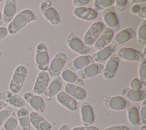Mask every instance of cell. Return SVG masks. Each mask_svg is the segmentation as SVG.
Listing matches in <instances>:
<instances>
[{
	"label": "cell",
	"instance_id": "6da1fadb",
	"mask_svg": "<svg viewBox=\"0 0 146 130\" xmlns=\"http://www.w3.org/2000/svg\"><path fill=\"white\" fill-rule=\"evenodd\" d=\"M36 17L30 9H25L20 11L9 23L7 26L8 33L14 35L18 33L26 25L35 21Z\"/></svg>",
	"mask_w": 146,
	"mask_h": 130
},
{
	"label": "cell",
	"instance_id": "7a4b0ae2",
	"mask_svg": "<svg viewBox=\"0 0 146 130\" xmlns=\"http://www.w3.org/2000/svg\"><path fill=\"white\" fill-rule=\"evenodd\" d=\"M28 70L26 66L19 65L16 67L9 83V89L13 93H18L22 88L27 76Z\"/></svg>",
	"mask_w": 146,
	"mask_h": 130
},
{
	"label": "cell",
	"instance_id": "3957f363",
	"mask_svg": "<svg viewBox=\"0 0 146 130\" xmlns=\"http://www.w3.org/2000/svg\"><path fill=\"white\" fill-rule=\"evenodd\" d=\"M35 66L40 71L48 70L50 60L47 45L44 42L39 43L35 49Z\"/></svg>",
	"mask_w": 146,
	"mask_h": 130
},
{
	"label": "cell",
	"instance_id": "277c9868",
	"mask_svg": "<svg viewBox=\"0 0 146 130\" xmlns=\"http://www.w3.org/2000/svg\"><path fill=\"white\" fill-rule=\"evenodd\" d=\"M105 28L106 25L102 22L96 21L93 23L88 27L83 36V43L89 47L94 45Z\"/></svg>",
	"mask_w": 146,
	"mask_h": 130
},
{
	"label": "cell",
	"instance_id": "5b68a950",
	"mask_svg": "<svg viewBox=\"0 0 146 130\" xmlns=\"http://www.w3.org/2000/svg\"><path fill=\"white\" fill-rule=\"evenodd\" d=\"M66 60L67 57L64 52H58L50 62L48 69L49 76L52 78L59 76L66 64Z\"/></svg>",
	"mask_w": 146,
	"mask_h": 130
},
{
	"label": "cell",
	"instance_id": "8992f818",
	"mask_svg": "<svg viewBox=\"0 0 146 130\" xmlns=\"http://www.w3.org/2000/svg\"><path fill=\"white\" fill-rule=\"evenodd\" d=\"M67 44L71 50L80 54L88 55L91 52V48L86 45L75 34L74 32H71L67 37Z\"/></svg>",
	"mask_w": 146,
	"mask_h": 130
},
{
	"label": "cell",
	"instance_id": "52a82bcc",
	"mask_svg": "<svg viewBox=\"0 0 146 130\" xmlns=\"http://www.w3.org/2000/svg\"><path fill=\"white\" fill-rule=\"evenodd\" d=\"M40 11L44 17L52 25H58L60 22V17L57 11L52 6L51 2L46 1L40 5Z\"/></svg>",
	"mask_w": 146,
	"mask_h": 130
},
{
	"label": "cell",
	"instance_id": "ba28073f",
	"mask_svg": "<svg viewBox=\"0 0 146 130\" xmlns=\"http://www.w3.org/2000/svg\"><path fill=\"white\" fill-rule=\"evenodd\" d=\"M104 104L107 108L114 111H123L131 106L130 101L121 96L106 97Z\"/></svg>",
	"mask_w": 146,
	"mask_h": 130
},
{
	"label": "cell",
	"instance_id": "9c48e42d",
	"mask_svg": "<svg viewBox=\"0 0 146 130\" xmlns=\"http://www.w3.org/2000/svg\"><path fill=\"white\" fill-rule=\"evenodd\" d=\"M25 102H27L36 112L43 114L46 109V104L44 100L39 95L31 92H26L23 97Z\"/></svg>",
	"mask_w": 146,
	"mask_h": 130
},
{
	"label": "cell",
	"instance_id": "30bf717a",
	"mask_svg": "<svg viewBox=\"0 0 146 130\" xmlns=\"http://www.w3.org/2000/svg\"><path fill=\"white\" fill-rule=\"evenodd\" d=\"M116 54L119 59L128 61L140 62L145 58L141 52L128 47H122L119 48Z\"/></svg>",
	"mask_w": 146,
	"mask_h": 130
},
{
	"label": "cell",
	"instance_id": "8fae6325",
	"mask_svg": "<svg viewBox=\"0 0 146 130\" xmlns=\"http://www.w3.org/2000/svg\"><path fill=\"white\" fill-rule=\"evenodd\" d=\"M119 61L120 59L116 53H113L108 59L102 73L103 76L106 80H111L114 77L119 66Z\"/></svg>",
	"mask_w": 146,
	"mask_h": 130
},
{
	"label": "cell",
	"instance_id": "7c38bea8",
	"mask_svg": "<svg viewBox=\"0 0 146 130\" xmlns=\"http://www.w3.org/2000/svg\"><path fill=\"white\" fill-rule=\"evenodd\" d=\"M104 65L99 63H92L79 70L78 76L82 80H86L103 73Z\"/></svg>",
	"mask_w": 146,
	"mask_h": 130
},
{
	"label": "cell",
	"instance_id": "4fadbf2b",
	"mask_svg": "<svg viewBox=\"0 0 146 130\" xmlns=\"http://www.w3.org/2000/svg\"><path fill=\"white\" fill-rule=\"evenodd\" d=\"M50 83V76L47 72H39L35 81L33 93L36 94H42L44 93Z\"/></svg>",
	"mask_w": 146,
	"mask_h": 130
},
{
	"label": "cell",
	"instance_id": "5bb4252c",
	"mask_svg": "<svg viewBox=\"0 0 146 130\" xmlns=\"http://www.w3.org/2000/svg\"><path fill=\"white\" fill-rule=\"evenodd\" d=\"M102 17L105 24L108 27L112 29L113 32L119 29V20L115 13V7L113 6L104 10L102 13Z\"/></svg>",
	"mask_w": 146,
	"mask_h": 130
},
{
	"label": "cell",
	"instance_id": "9a60e30c",
	"mask_svg": "<svg viewBox=\"0 0 146 130\" xmlns=\"http://www.w3.org/2000/svg\"><path fill=\"white\" fill-rule=\"evenodd\" d=\"M30 124L36 130H51V124L40 113L32 111L29 113Z\"/></svg>",
	"mask_w": 146,
	"mask_h": 130
},
{
	"label": "cell",
	"instance_id": "2e32d148",
	"mask_svg": "<svg viewBox=\"0 0 146 130\" xmlns=\"http://www.w3.org/2000/svg\"><path fill=\"white\" fill-rule=\"evenodd\" d=\"M92 63H94V60L91 55H82L70 61L67 65V68L72 72L77 71L83 69Z\"/></svg>",
	"mask_w": 146,
	"mask_h": 130
},
{
	"label": "cell",
	"instance_id": "e0dca14e",
	"mask_svg": "<svg viewBox=\"0 0 146 130\" xmlns=\"http://www.w3.org/2000/svg\"><path fill=\"white\" fill-rule=\"evenodd\" d=\"M120 95L129 101L142 102L145 100L146 91L144 89L134 90L130 88H124L121 90Z\"/></svg>",
	"mask_w": 146,
	"mask_h": 130
},
{
	"label": "cell",
	"instance_id": "ac0fdd59",
	"mask_svg": "<svg viewBox=\"0 0 146 130\" xmlns=\"http://www.w3.org/2000/svg\"><path fill=\"white\" fill-rule=\"evenodd\" d=\"M1 99L3 101L11 106L19 108L24 107L26 102L23 98L18 93H14L10 90H5L1 93Z\"/></svg>",
	"mask_w": 146,
	"mask_h": 130
},
{
	"label": "cell",
	"instance_id": "d6986e66",
	"mask_svg": "<svg viewBox=\"0 0 146 130\" xmlns=\"http://www.w3.org/2000/svg\"><path fill=\"white\" fill-rule=\"evenodd\" d=\"M136 34L133 29L131 27L124 28L113 36L111 44L115 46L120 45L132 40L136 36Z\"/></svg>",
	"mask_w": 146,
	"mask_h": 130
},
{
	"label": "cell",
	"instance_id": "ffe728a7",
	"mask_svg": "<svg viewBox=\"0 0 146 130\" xmlns=\"http://www.w3.org/2000/svg\"><path fill=\"white\" fill-rule=\"evenodd\" d=\"M56 98L59 103L71 111L78 110L79 105L78 101L64 91H60L56 95Z\"/></svg>",
	"mask_w": 146,
	"mask_h": 130
},
{
	"label": "cell",
	"instance_id": "44dd1931",
	"mask_svg": "<svg viewBox=\"0 0 146 130\" xmlns=\"http://www.w3.org/2000/svg\"><path fill=\"white\" fill-rule=\"evenodd\" d=\"M80 115L84 125H92L95 121V115L92 105L88 102H84L80 105Z\"/></svg>",
	"mask_w": 146,
	"mask_h": 130
},
{
	"label": "cell",
	"instance_id": "7402d4cb",
	"mask_svg": "<svg viewBox=\"0 0 146 130\" xmlns=\"http://www.w3.org/2000/svg\"><path fill=\"white\" fill-rule=\"evenodd\" d=\"M114 32L113 30L108 27H106L94 44L95 50L98 51L111 44Z\"/></svg>",
	"mask_w": 146,
	"mask_h": 130
},
{
	"label": "cell",
	"instance_id": "603a6c76",
	"mask_svg": "<svg viewBox=\"0 0 146 130\" xmlns=\"http://www.w3.org/2000/svg\"><path fill=\"white\" fill-rule=\"evenodd\" d=\"M116 46L111 43L104 48L97 51L92 56L94 62L102 64L108 60V59L115 53Z\"/></svg>",
	"mask_w": 146,
	"mask_h": 130
},
{
	"label": "cell",
	"instance_id": "cb8c5ba5",
	"mask_svg": "<svg viewBox=\"0 0 146 130\" xmlns=\"http://www.w3.org/2000/svg\"><path fill=\"white\" fill-rule=\"evenodd\" d=\"M73 13L77 18L87 21L95 20L98 16V12L93 8L85 6L75 7L74 9Z\"/></svg>",
	"mask_w": 146,
	"mask_h": 130
},
{
	"label": "cell",
	"instance_id": "d4e9b609",
	"mask_svg": "<svg viewBox=\"0 0 146 130\" xmlns=\"http://www.w3.org/2000/svg\"><path fill=\"white\" fill-rule=\"evenodd\" d=\"M16 3L17 2L15 0L5 1L2 14L3 23L6 24L9 23L15 17L17 10Z\"/></svg>",
	"mask_w": 146,
	"mask_h": 130
},
{
	"label": "cell",
	"instance_id": "484cf974",
	"mask_svg": "<svg viewBox=\"0 0 146 130\" xmlns=\"http://www.w3.org/2000/svg\"><path fill=\"white\" fill-rule=\"evenodd\" d=\"M64 92L76 101H82L87 96V93L84 88L71 84H67L65 85Z\"/></svg>",
	"mask_w": 146,
	"mask_h": 130
},
{
	"label": "cell",
	"instance_id": "4316f807",
	"mask_svg": "<svg viewBox=\"0 0 146 130\" xmlns=\"http://www.w3.org/2000/svg\"><path fill=\"white\" fill-rule=\"evenodd\" d=\"M63 80L60 76L53 78L52 80L49 83L44 95L48 99L52 98L60 92Z\"/></svg>",
	"mask_w": 146,
	"mask_h": 130
},
{
	"label": "cell",
	"instance_id": "83f0119b",
	"mask_svg": "<svg viewBox=\"0 0 146 130\" xmlns=\"http://www.w3.org/2000/svg\"><path fill=\"white\" fill-rule=\"evenodd\" d=\"M20 127L22 130H30L31 124L29 119V112L25 107L18 108L16 112Z\"/></svg>",
	"mask_w": 146,
	"mask_h": 130
},
{
	"label": "cell",
	"instance_id": "f1b7e54d",
	"mask_svg": "<svg viewBox=\"0 0 146 130\" xmlns=\"http://www.w3.org/2000/svg\"><path fill=\"white\" fill-rule=\"evenodd\" d=\"M63 80L67 82V84H74L78 86H81L84 85L83 80L80 79L78 75L75 74L73 72L69 69H66L63 70L60 76Z\"/></svg>",
	"mask_w": 146,
	"mask_h": 130
},
{
	"label": "cell",
	"instance_id": "f546056e",
	"mask_svg": "<svg viewBox=\"0 0 146 130\" xmlns=\"http://www.w3.org/2000/svg\"><path fill=\"white\" fill-rule=\"evenodd\" d=\"M127 117L129 124L133 126L141 125L139 112L137 108L134 105L130 106L127 109Z\"/></svg>",
	"mask_w": 146,
	"mask_h": 130
},
{
	"label": "cell",
	"instance_id": "4dcf8cb0",
	"mask_svg": "<svg viewBox=\"0 0 146 130\" xmlns=\"http://www.w3.org/2000/svg\"><path fill=\"white\" fill-rule=\"evenodd\" d=\"M114 0H95L93 4V9L96 11H103L106 9L113 6L115 4Z\"/></svg>",
	"mask_w": 146,
	"mask_h": 130
},
{
	"label": "cell",
	"instance_id": "1f68e13d",
	"mask_svg": "<svg viewBox=\"0 0 146 130\" xmlns=\"http://www.w3.org/2000/svg\"><path fill=\"white\" fill-rule=\"evenodd\" d=\"M137 42L140 45L146 44V20H143L137 30Z\"/></svg>",
	"mask_w": 146,
	"mask_h": 130
},
{
	"label": "cell",
	"instance_id": "d6a6232c",
	"mask_svg": "<svg viewBox=\"0 0 146 130\" xmlns=\"http://www.w3.org/2000/svg\"><path fill=\"white\" fill-rule=\"evenodd\" d=\"M18 125V120L15 113L11 115L5 122L1 127V130H14Z\"/></svg>",
	"mask_w": 146,
	"mask_h": 130
},
{
	"label": "cell",
	"instance_id": "836d02e7",
	"mask_svg": "<svg viewBox=\"0 0 146 130\" xmlns=\"http://www.w3.org/2000/svg\"><path fill=\"white\" fill-rule=\"evenodd\" d=\"M139 80L140 81L143 87L146 86V59L144 58L140 62L138 69Z\"/></svg>",
	"mask_w": 146,
	"mask_h": 130
},
{
	"label": "cell",
	"instance_id": "e575fe53",
	"mask_svg": "<svg viewBox=\"0 0 146 130\" xmlns=\"http://www.w3.org/2000/svg\"><path fill=\"white\" fill-rule=\"evenodd\" d=\"M13 112V109L9 106L6 107L0 111V128L2 127L5 122L11 115Z\"/></svg>",
	"mask_w": 146,
	"mask_h": 130
},
{
	"label": "cell",
	"instance_id": "d590c367",
	"mask_svg": "<svg viewBox=\"0 0 146 130\" xmlns=\"http://www.w3.org/2000/svg\"><path fill=\"white\" fill-rule=\"evenodd\" d=\"M141 124L145 125L146 124V100L142 101L141 109L139 113Z\"/></svg>",
	"mask_w": 146,
	"mask_h": 130
},
{
	"label": "cell",
	"instance_id": "8d00e7d4",
	"mask_svg": "<svg viewBox=\"0 0 146 130\" xmlns=\"http://www.w3.org/2000/svg\"><path fill=\"white\" fill-rule=\"evenodd\" d=\"M128 1L127 0H116L115 1V10L116 9V10L118 12L121 13L123 12L125 7H126V5L127 4Z\"/></svg>",
	"mask_w": 146,
	"mask_h": 130
},
{
	"label": "cell",
	"instance_id": "74e56055",
	"mask_svg": "<svg viewBox=\"0 0 146 130\" xmlns=\"http://www.w3.org/2000/svg\"><path fill=\"white\" fill-rule=\"evenodd\" d=\"M130 88L134 90H140L143 88L140 81L136 78H133L130 82Z\"/></svg>",
	"mask_w": 146,
	"mask_h": 130
},
{
	"label": "cell",
	"instance_id": "f35d334b",
	"mask_svg": "<svg viewBox=\"0 0 146 130\" xmlns=\"http://www.w3.org/2000/svg\"><path fill=\"white\" fill-rule=\"evenodd\" d=\"M91 2V1L90 0H74L72 3L75 7H84Z\"/></svg>",
	"mask_w": 146,
	"mask_h": 130
},
{
	"label": "cell",
	"instance_id": "ab89813d",
	"mask_svg": "<svg viewBox=\"0 0 146 130\" xmlns=\"http://www.w3.org/2000/svg\"><path fill=\"white\" fill-rule=\"evenodd\" d=\"M103 130H130V129L124 125H116L106 128Z\"/></svg>",
	"mask_w": 146,
	"mask_h": 130
},
{
	"label": "cell",
	"instance_id": "60d3db41",
	"mask_svg": "<svg viewBox=\"0 0 146 130\" xmlns=\"http://www.w3.org/2000/svg\"><path fill=\"white\" fill-rule=\"evenodd\" d=\"M71 130H99V129L94 125L80 126L73 128Z\"/></svg>",
	"mask_w": 146,
	"mask_h": 130
},
{
	"label": "cell",
	"instance_id": "b9f144b4",
	"mask_svg": "<svg viewBox=\"0 0 146 130\" xmlns=\"http://www.w3.org/2000/svg\"><path fill=\"white\" fill-rule=\"evenodd\" d=\"M8 33L7 29L6 27L0 26V40L5 38Z\"/></svg>",
	"mask_w": 146,
	"mask_h": 130
},
{
	"label": "cell",
	"instance_id": "7bdbcfd3",
	"mask_svg": "<svg viewBox=\"0 0 146 130\" xmlns=\"http://www.w3.org/2000/svg\"><path fill=\"white\" fill-rule=\"evenodd\" d=\"M145 12H146V7L143 6V7H140V9L139 11L138 12V13L137 14V15L142 18L145 19V18H146Z\"/></svg>",
	"mask_w": 146,
	"mask_h": 130
},
{
	"label": "cell",
	"instance_id": "ee69618b",
	"mask_svg": "<svg viewBox=\"0 0 146 130\" xmlns=\"http://www.w3.org/2000/svg\"><path fill=\"white\" fill-rule=\"evenodd\" d=\"M140 6L139 5H137V4H135L133 5L131 9V12L133 13V14H137L138 13V12L139 11L140 9Z\"/></svg>",
	"mask_w": 146,
	"mask_h": 130
},
{
	"label": "cell",
	"instance_id": "f6af8a7d",
	"mask_svg": "<svg viewBox=\"0 0 146 130\" xmlns=\"http://www.w3.org/2000/svg\"><path fill=\"white\" fill-rule=\"evenodd\" d=\"M7 106H8V104L6 103L3 101V100H0V111Z\"/></svg>",
	"mask_w": 146,
	"mask_h": 130
},
{
	"label": "cell",
	"instance_id": "bcb514c9",
	"mask_svg": "<svg viewBox=\"0 0 146 130\" xmlns=\"http://www.w3.org/2000/svg\"><path fill=\"white\" fill-rule=\"evenodd\" d=\"M59 130H70V127L67 124H64L60 126Z\"/></svg>",
	"mask_w": 146,
	"mask_h": 130
},
{
	"label": "cell",
	"instance_id": "7dc6e473",
	"mask_svg": "<svg viewBox=\"0 0 146 130\" xmlns=\"http://www.w3.org/2000/svg\"><path fill=\"white\" fill-rule=\"evenodd\" d=\"M131 2H132V3L137 4V3H140L145 2V0H132V1H131Z\"/></svg>",
	"mask_w": 146,
	"mask_h": 130
},
{
	"label": "cell",
	"instance_id": "c3c4849f",
	"mask_svg": "<svg viewBox=\"0 0 146 130\" xmlns=\"http://www.w3.org/2000/svg\"><path fill=\"white\" fill-rule=\"evenodd\" d=\"M142 54H143V56L145 58V57H146V47H145L144 48V50H143V52H142Z\"/></svg>",
	"mask_w": 146,
	"mask_h": 130
},
{
	"label": "cell",
	"instance_id": "681fc988",
	"mask_svg": "<svg viewBox=\"0 0 146 130\" xmlns=\"http://www.w3.org/2000/svg\"><path fill=\"white\" fill-rule=\"evenodd\" d=\"M3 23V20H2V15L0 11V26Z\"/></svg>",
	"mask_w": 146,
	"mask_h": 130
},
{
	"label": "cell",
	"instance_id": "f907efd6",
	"mask_svg": "<svg viewBox=\"0 0 146 130\" xmlns=\"http://www.w3.org/2000/svg\"><path fill=\"white\" fill-rule=\"evenodd\" d=\"M140 130H146V126H145V125H143L141 127Z\"/></svg>",
	"mask_w": 146,
	"mask_h": 130
},
{
	"label": "cell",
	"instance_id": "816d5d0a",
	"mask_svg": "<svg viewBox=\"0 0 146 130\" xmlns=\"http://www.w3.org/2000/svg\"><path fill=\"white\" fill-rule=\"evenodd\" d=\"M1 99V93H0V99Z\"/></svg>",
	"mask_w": 146,
	"mask_h": 130
},
{
	"label": "cell",
	"instance_id": "f5cc1de1",
	"mask_svg": "<svg viewBox=\"0 0 146 130\" xmlns=\"http://www.w3.org/2000/svg\"><path fill=\"white\" fill-rule=\"evenodd\" d=\"M2 0H0V3H1V2H2Z\"/></svg>",
	"mask_w": 146,
	"mask_h": 130
}]
</instances>
